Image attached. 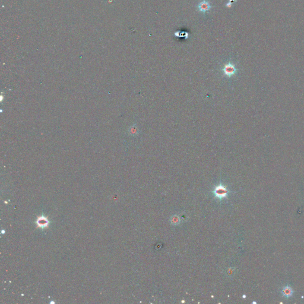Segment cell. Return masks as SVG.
I'll return each mask as SVG.
<instances>
[{
  "label": "cell",
  "mask_w": 304,
  "mask_h": 304,
  "mask_svg": "<svg viewBox=\"0 0 304 304\" xmlns=\"http://www.w3.org/2000/svg\"><path fill=\"white\" fill-rule=\"evenodd\" d=\"M237 68L235 65L231 62H228L223 66L222 71L223 74L227 77H231L237 72Z\"/></svg>",
  "instance_id": "obj_1"
},
{
  "label": "cell",
  "mask_w": 304,
  "mask_h": 304,
  "mask_svg": "<svg viewBox=\"0 0 304 304\" xmlns=\"http://www.w3.org/2000/svg\"><path fill=\"white\" fill-rule=\"evenodd\" d=\"M228 191L227 189L222 185H219L216 186L214 190V195L219 199H223L224 197H226L227 195Z\"/></svg>",
  "instance_id": "obj_2"
},
{
  "label": "cell",
  "mask_w": 304,
  "mask_h": 304,
  "mask_svg": "<svg viewBox=\"0 0 304 304\" xmlns=\"http://www.w3.org/2000/svg\"><path fill=\"white\" fill-rule=\"evenodd\" d=\"M212 6L210 5L209 1L206 0H203L197 6V8L199 11L203 12V13H206L212 9Z\"/></svg>",
  "instance_id": "obj_3"
},
{
  "label": "cell",
  "mask_w": 304,
  "mask_h": 304,
  "mask_svg": "<svg viewBox=\"0 0 304 304\" xmlns=\"http://www.w3.org/2000/svg\"><path fill=\"white\" fill-rule=\"evenodd\" d=\"M36 224H37V227L44 228L48 226L49 221L47 217L42 216L39 217L37 218V221H36Z\"/></svg>",
  "instance_id": "obj_4"
},
{
  "label": "cell",
  "mask_w": 304,
  "mask_h": 304,
  "mask_svg": "<svg viewBox=\"0 0 304 304\" xmlns=\"http://www.w3.org/2000/svg\"><path fill=\"white\" fill-rule=\"evenodd\" d=\"M282 293L284 296H285L286 298H289L292 295L293 291L290 286H286L283 288V289L282 290Z\"/></svg>",
  "instance_id": "obj_5"
},
{
  "label": "cell",
  "mask_w": 304,
  "mask_h": 304,
  "mask_svg": "<svg viewBox=\"0 0 304 304\" xmlns=\"http://www.w3.org/2000/svg\"><path fill=\"white\" fill-rule=\"evenodd\" d=\"M174 35L176 37H185V39H187L188 37V33L186 32H176L174 33Z\"/></svg>",
  "instance_id": "obj_6"
},
{
  "label": "cell",
  "mask_w": 304,
  "mask_h": 304,
  "mask_svg": "<svg viewBox=\"0 0 304 304\" xmlns=\"http://www.w3.org/2000/svg\"><path fill=\"white\" fill-rule=\"evenodd\" d=\"M172 220H173V222L172 223H179V218H178V217L175 218V217H174V219Z\"/></svg>",
  "instance_id": "obj_7"
}]
</instances>
